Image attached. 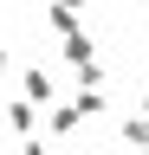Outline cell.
<instances>
[{
	"instance_id": "9c48e42d",
	"label": "cell",
	"mask_w": 149,
	"mask_h": 155,
	"mask_svg": "<svg viewBox=\"0 0 149 155\" xmlns=\"http://www.w3.org/2000/svg\"><path fill=\"white\" fill-rule=\"evenodd\" d=\"M143 116H149V91H143Z\"/></svg>"
},
{
	"instance_id": "8fae6325",
	"label": "cell",
	"mask_w": 149,
	"mask_h": 155,
	"mask_svg": "<svg viewBox=\"0 0 149 155\" xmlns=\"http://www.w3.org/2000/svg\"><path fill=\"white\" fill-rule=\"evenodd\" d=\"M136 155H149V149H136Z\"/></svg>"
},
{
	"instance_id": "6da1fadb",
	"label": "cell",
	"mask_w": 149,
	"mask_h": 155,
	"mask_svg": "<svg viewBox=\"0 0 149 155\" xmlns=\"http://www.w3.org/2000/svg\"><path fill=\"white\" fill-rule=\"evenodd\" d=\"M20 97H32V104H59L52 71H46V65H20Z\"/></svg>"
},
{
	"instance_id": "ba28073f",
	"label": "cell",
	"mask_w": 149,
	"mask_h": 155,
	"mask_svg": "<svg viewBox=\"0 0 149 155\" xmlns=\"http://www.w3.org/2000/svg\"><path fill=\"white\" fill-rule=\"evenodd\" d=\"M7 71H13V58H7V45H0V78H7Z\"/></svg>"
},
{
	"instance_id": "7c38bea8",
	"label": "cell",
	"mask_w": 149,
	"mask_h": 155,
	"mask_svg": "<svg viewBox=\"0 0 149 155\" xmlns=\"http://www.w3.org/2000/svg\"><path fill=\"white\" fill-rule=\"evenodd\" d=\"M0 155H7V149H0Z\"/></svg>"
},
{
	"instance_id": "30bf717a",
	"label": "cell",
	"mask_w": 149,
	"mask_h": 155,
	"mask_svg": "<svg viewBox=\"0 0 149 155\" xmlns=\"http://www.w3.org/2000/svg\"><path fill=\"white\" fill-rule=\"evenodd\" d=\"M136 7H149V0H136Z\"/></svg>"
},
{
	"instance_id": "8992f818",
	"label": "cell",
	"mask_w": 149,
	"mask_h": 155,
	"mask_svg": "<svg viewBox=\"0 0 149 155\" xmlns=\"http://www.w3.org/2000/svg\"><path fill=\"white\" fill-rule=\"evenodd\" d=\"M78 110H84V116H104L110 97H104V91H78Z\"/></svg>"
},
{
	"instance_id": "7a4b0ae2",
	"label": "cell",
	"mask_w": 149,
	"mask_h": 155,
	"mask_svg": "<svg viewBox=\"0 0 149 155\" xmlns=\"http://www.w3.org/2000/svg\"><path fill=\"white\" fill-rule=\"evenodd\" d=\"M39 110L46 104H32V97H7V129L13 136H39Z\"/></svg>"
},
{
	"instance_id": "5b68a950",
	"label": "cell",
	"mask_w": 149,
	"mask_h": 155,
	"mask_svg": "<svg viewBox=\"0 0 149 155\" xmlns=\"http://www.w3.org/2000/svg\"><path fill=\"white\" fill-rule=\"evenodd\" d=\"M117 136H123L130 149H149V116H143V110H130V116H117Z\"/></svg>"
},
{
	"instance_id": "3957f363",
	"label": "cell",
	"mask_w": 149,
	"mask_h": 155,
	"mask_svg": "<svg viewBox=\"0 0 149 155\" xmlns=\"http://www.w3.org/2000/svg\"><path fill=\"white\" fill-rule=\"evenodd\" d=\"M78 123H91V116L78 110V97H65V104H52V110H46V129H52V136H71Z\"/></svg>"
},
{
	"instance_id": "277c9868",
	"label": "cell",
	"mask_w": 149,
	"mask_h": 155,
	"mask_svg": "<svg viewBox=\"0 0 149 155\" xmlns=\"http://www.w3.org/2000/svg\"><path fill=\"white\" fill-rule=\"evenodd\" d=\"M59 58H65L71 71H84L91 58H97V45H91V32H71V39H59Z\"/></svg>"
},
{
	"instance_id": "52a82bcc",
	"label": "cell",
	"mask_w": 149,
	"mask_h": 155,
	"mask_svg": "<svg viewBox=\"0 0 149 155\" xmlns=\"http://www.w3.org/2000/svg\"><path fill=\"white\" fill-rule=\"evenodd\" d=\"M13 155H52V142H46V136H20V149H13Z\"/></svg>"
}]
</instances>
